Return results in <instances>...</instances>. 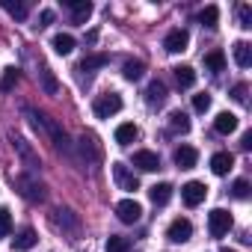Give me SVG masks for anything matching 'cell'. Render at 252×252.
Returning <instances> with one entry per match:
<instances>
[{"label":"cell","instance_id":"6da1fadb","mask_svg":"<svg viewBox=\"0 0 252 252\" xmlns=\"http://www.w3.org/2000/svg\"><path fill=\"white\" fill-rule=\"evenodd\" d=\"M15 190H18L27 202H45V199H48L45 184H42L39 178H33V175H18V178H15Z\"/></svg>","mask_w":252,"mask_h":252},{"label":"cell","instance_id":"7a4b0ae2","mask_svg":"<svg viewBox=\"0 0 252 252\" xmlns=\"http://www.w3.org/2000/svg\"><path fill=\"white\" fill-rule=\"evenodd\" d=\"M122 107H125V101H122V95H119V92H104V95H98V98H95L92 113H95L98 119H110V116H116Z\"/></svg>","mask_w":252,"mask_h":252},{"label":"cell","instance_id":"3957f363","mask_svg":"<svg viewBox=\"0 0 252 252\" xmlns=\"http://www.w3.org/2000/svg\"><path fill=\"white\" fill-rule=\"evenodd\" d=\"M231 214L228 211H222V208H214L211 214H208V231H211V237H225L228 234V228H231Z\"/></svg>","mask_w":252,"mask_h":252},{"label":"cell","instance_id":"277c9868","mask_svg":"<svg viewBox=\"0 0 252 252\" xmlns=\"http://www.w3.org/2000/svg\"><path fill=\"white\" fill-rule=\"evenodd\" d=\"M42 131H45V134H48V137L54 140V146H57L60 152H65V155L71 152V143H68V134H65V131L60 128V122H57V119H51V116H45V125H42Z\"/></svg>","mask_w":252,"mask_h":252},{"label":"cell","instance_id":"5b68a950","mask_svg":"<svg viewBox=\"0 0 252 252\" xmlns=\"http://www.w3.org/2000/svg\"><path fill=\"white\" fill-rule=\"evenodd\" d=\"M116 217H119L122 222L134 225V222H140V217H143V205H140L137 199H122V202L116 205Z\"/></svg>","mask_w":252,"mask_h":252},{"label":"cell","instance_id":"8992f818","mask_svg":"<svg viewBox=\"0 0 252 252\" xmlns=\"http://www.w3.org/2000/svg\"><path fill=\"white\" fill-rule=\"evenodd\" d=\"M166 237H169L172 243H187V240L193 237V222H190L187 217L172 220V222H169V228H166Z\"/></svg>","mask_w":252,"mask_h":252},{"label":"cell","instance_id":"52a82bcc","mask_svg":"<svg viewBox=\"0 0 252 252\" xmlns=\"http://www.w3.org/2000/svg\"><path fill=\"white\" fill-rule=\"evenodd\" d=\"M205 196H208V187H205L202 181H187V184L181 187V199H184V205H187V208L202 205V202H205Z\"/></svg>","mask_w":252,"mask_h":252},{"label":"cell","instance_id":"ba28073f","mask_svg":"<svg viewBox=\"0 0 252 252\" xmlns=\"http://www.w3.org/2000/svg\"><path fill=\"white\" fill-rule=\"evenodd\" d=\"M113 178H116V184H119V190H140V181H137V175L125 166V163H113Z\"/></svg>","mask_w":252,"mask_h":252},{"label":"cell","instance_id":"9c48e42d","mask_svg":"<svg viewBox=\"0 0 252 252\" xmlns=\"http://www.w3.org/2000/svg\"><path fill=\"white\" fill-rule=\"evenodd\" d=\"M187 45H190V33L181 30V27H178V30H169L166 39H163V48H166L169 54H184Z\"/></svg>","mask_w":252,"mask_h":252},{"label":"cell","instance_id":"30bf717a","mask_svg":"<svg viewBox=\"0 0 252 252\" xmlns=\"http://www.w3.org/2000/svg\"><path fill=\"white\" fill-rule=\"evenodd\" d=\"M12 146H15V152L21 155V160H24V166L30 169V172H39V166H42V160H39V155L30 149V143H24V140H12Z\"/></svg>","mask_w":252,"mask_h":252},{"label":"cell","instance_id":"8fae6325","mask_svg":"<svg viewBox=\"0 0 252 252\" xmlns=\"http://www.w3.org/2000/svg\"><path fill=\"white\" fill-rule=\"evenodd\" d=\"M134 166L143 172H155V169H160V158L149 149H140V152H134Z\"/></svg>","mask_w":252,"mask_h":252},{"label":"cell","instance_id":"7c38bea8","mask_svg":"<svg viewBox=\"0 0 252 252\" xmlns=\"http://www.w3.org/2000/svg\"><path fill=\"white\" fill-rule=\"evenodd\" d=\"M199 163V152L193 146H178L175 149V166L178 169H193Z\"/></svg>","mask_w":252,"mask_h":252},{"label":"cell","instance_id":"4fadbf2b","mask_svg":"<svg viewBox=\"0 0 252 252\" xmlns=\"http://www.w3.org/2000/svg\"><path fill=\"white\" fill-rule=\"evenodd\" d=\"M214 131L217 134H222V137H228V134H234L237 131V116L234 113H217V119H214Z\"/></svg>","mask_w":252,"mask_h":252},{"label":"cell","instance_id":"5bb4252c","mask_svg":"<svg viewBox=\"0 0 252 252\" xmlns=\"http://www.w3.org/2000/svg\"><path fill=\"white\" fill-rule=\"evenodd\" d=\"M65 6L71 9L74 24H86L89 15H92V3H89V0H65Z\"/></svg>","mask_w":252,"mask_h":252},{"label":"cell","instance_id":"9a60e30c","mask_svg":"<svg viewBox=\"0 0 252 252\" xmlns=\"http://www.w3.org/2000/svg\"><path fill=\"white\" fill-rule=\"evenodd\" d=\"M36 77H39V86H42L45 95H57V92H60V80L54 77V71H51L48 65H42V68L36 71Z\"/></svg>","mask_w":252,"mask_h":252},{"label":"cell","instance_id":"2e32d148","mask_svg":"<svg viewBox=\"0 0 252 252\" xmlns=\"http://www.w3.org/2000/svg\"><path fill=\"white\" fill-rule=\"evenodd\" d=\"M137 137H140V128H137L134 122H122L119 128H116V143L119 146H131Z\"/></svg>","mask_w":252,"mask_h":252},{"label":"cell","instance_id":"e0dca14e","mask_svg":"<svg viewBox=\"0 0 252 252\" xmlns=\"http://www.w3.org/2000/svg\"><path fill=\"white\" fill-rule=\"evenodd\" d=\"M231 166H234V158H231L228 152H217V155H211V172H214V175H228Z\"/></svg>","mask_w":252,"mask_h":252},{"label":"cell","instance_id":"ac0fdd59","mask_svg":"<svg viewBox=\"0 0 252 252\" xmlns=\"http://www.w3.org/2000/svg\"><path fill=\"white\" fill-rule=\"evenodd\" d=\"M74 45H77V42H74V36H71V33H57V36L51 39V48H54L60 57H68V54L74 51Z\"/></svg>","mask_w":252,"mask_h":252},{"label":"cell","instance_id":"d6986e66","mask_svg":"<svg viewBox=\"0 0 252 252\" xmlns=\"http://www.w3.org/2000/svg\"><path fill=\"white\" fill-rule=\"evenodd\" d=\"M122 74H125V80H140L143 74H146V63L143 60H125V65H122Z\"/></svg>","mask_w":252,"mask_h":252},{"label":"cell","instance_id":"ffe728a7","mask_svg":"<svg viewBox=\"0 0 252 252\" xmlns=\"http://www.w3.org/2000/svg\"><path fill=\"white\" fill-rule=\"evenodd\" d=\"M107 63H110V57H107V54H86V57L80 60V71H86V74H89V71L104 68Z\"/></svg>","mask_w":252,"mask_h":252},{"label":"cell","instance_id":"44dd1931","mask_svg":"<svg viewBox=\"0 0 252 252\" xmlns=\"http://www.w3.org/2000/svg\"><path fill=\"white\" fill-rule=\"evenodd\" d=\"M3 9L15 21H27V15H30V3H21V0H3Z\"/></svg>","mask_w":252,"mask_h":252},{"label":"cell","instance_id":"7402d4cb","mask_svg":"<svg viewBox=\"0 0 252 252\" xmlns=\"http://www.w3.org/2000/svg\"><path fill=\"white\" fill-rule=\"evenodd\" d=\"M146 101L149 104H163L166 101V83L163 80H152L149 89H146Z\"/></svg>","mask_w":252,"mask_h":252},{"label":"cell","instance_id":"603a6c76","mask_svg":"<svg viewBox=\"0 0 252 252\" xmlns=\"http://www.w3.org/2000/svg\"><path fill=\"white\" fill-rule=\"evenodd\" d=\"M149 199L155 202V205H166L169 199H172V184H155V187H149Z\"/></svg>","mask_w":252,"mask_h":252},{"label":"cell","instance_id":"cb8c5ba5","mask_svg":"<svg viewBox=\"0 0 252 252\" xmlns=\"http://www.w3.org/2000/svg\"><path fill=\"white\" fill-rule=\"evenodd\" d=\"M36 240H39V237H36V231H33V228H24V231L12 240V249H15V252H27V249H33V246H36Z\"/></svg>","mask_w":252,"mask_h":252},{"label":"cell","instance_id":"d4e9b609","mask_svg":"<svg viewBox=\"0 0 252 252\" xmlns=\"http://www.w3.org/2000/svg\"><path fill=\"white\" fill-rule=\"evenodd\" d=\"M169 131H172V134H187V131H190V119H187V113H181V110L169 113Z\"/></svg>","mask_w":252,"mask_h":252},{"label":"cell","instance_id":"484cf974","mask_svg":"<svg viewBox=\"0 0 252 252\" xmlns=\"http://www.w3.org/2000/svg\"><path fill=\"white\" fill-rule=\"evenodd\" d=\"M172 71H175V80H178L181 89H190V86L196 83V68H193V65H178V68H172Z\"/></svg>","mask_w":252,"mask_h":252},{"label":"cell","instance_id":"4316f807","mask_svg":"<svg viewBox=\"0 0 252 252\" xmlns=\"http://www.w3.org/2000/svg\"><path fill=\"white\" fill-rule=\"evenodd\" d=\"M80 155H83L86 166L98 163V149H95V137H80Z\"/></svg>","mask_w":252,"mask_h":252},{"label":"cell","instance_id":"83f0119b","mask_svg":"<svg viewBox=\"0 0 252 252\" xmlns=\"http://www.w3.org/2000/svg\"><path fill=\"white\" fill-rule=\"evenodd\" d=\"M234 63L240 68H249L252 65V48H249V42H237L234 45Z\"/></svg>","mask_w":252,"mask_h":252},{"label":"cell","instance_id":"f1b7e54d","mask_svg":"<svg viewBox=\"0 0 252 252\" xmlns=\"http://www.w3.org/2000/svg\"><path fill=\"white\" fill-rule=\"evenodd\" d=\"M205 68L214 71V74L217 71H225V54L222 51H208L205 54Z\"/></svg>","mask_w":252,"mask_h":252},{"label":"cell","instance_id":"f546056e","mask_svg":"<svg viewBox=\"0 0 252 252\" xmlns=\"http://www.w3.org/2000/svg\"><path fill=\"white\" fill-rule=\"evenodd\" d=\"M199 21H202L208 30H214V27H217V21H220V9H217V6H205V9L199 12Z\"/></svg>","mask_w":252,"mask_h":252},{"label":"cell","instance_id":"4dcf8cb0","mask_svg":"<svg viewBox=\"0 0 252 252\" xmlns=\"http://www.w3.org/2000/svg\"><path fill=\"white\" fill-rule=\"evenodd\" d=\"M54 222H57V225H63V228H77V217H74L71 211H63V208L54 214Z\"/></svg>","mask_w":252,"mask_h":252},{"label":"cell","instance_id":"1f68e13d","mask_svg":"<svg viewBox=\"0 0 252 252\" xmlns=\"http://www.w3.org/2000/svg\"><path fill=\"white\" fill-rule=\"evenodd\" d=\"M107 252H128L131 249V240L128 237H119V234H113L110 240H107V246H104Z\"/></svg>","mask_w":252,"mask_h":252},{"label":"cell","instance_id":"d6a6232c","mask_svg":"<svg viewBox=\"0 0 252 252\" xmlns=\"http://www.w3.org/2000/svg\"><path fill=\"white\" fill-rule=\"evenodd\" d=\"M18 83V68H6L0 77V92H12V86Z\"/></svg>","mask_w":252,"mask_h":252},{"label":"cell","instance_id":"836d02e7","mask_svg":"<svg viewBox=\"0 0 252 252\" xmlns=\"http://www.w3.org/2000/svg\"><path fill=\"white\" fill-rule=\"evenodd\" d=\"M9 231H12V214L9 208H0V237H9Z\"/></svg>","mask_w":252,"mask_h":252},{"label":"cell","instance_id":"e575fe53","mask_svg":"<svg viewBox=\"0 0 252 252\" xmlns=\"http://www.w3.org/2000/svg\"><path fill=\"white\" fill-rule=\"evenodd\" d=\"M193 110H196V113H208V110H211V95H208V92L193 95Z\"/></svg>","mask_w":252,"mask_h":252},{"label":"cell","instance_id":"d590c367","mask_svg":"<svg viewBox=\"0 0 252 252\" xmlns=\"http://www.w3.org/2000/svg\"><path fill=\"white\" fill-rule=\"evenodd\" d=\"M231 196H234V199H246V196H249V181H246V178H237V181L231 184Z\"/></svg>","mask_w":252,"mask_h":252},{"label":"cell","instance_id":"8d00e7d4","mask_svg":"<svg viewBox=\"0 0 252 252\" xmlns=\"http://www.w3.org/2000/svg\"><path fill=\"white\" fill-rule=\"evenodd\" d=\"M237 18H240V27H243V30H249V27H252V6H246V3H243V6L237 9Z\"/></svg>","mask_w":252,"mask_h":252},{"label":"cell","instance_id":"74e56055","mask_svg":"<svg viewBox=\"0 0 252 252\" xmlns=\"http://www.w3.org/2000/svg\"><path fill=\"white\" fill-rule=\"evenodd\" d=\"M246 92H249L246 83H234V86H231V98H234L237 104H246Z\"/></svg>","mask_w":252,"mask_h":252},{"label":"cell","instance_id":"f35d334b","mask_svg":"<svg viewBox=\"0 0 252 252\" xmlns=\"http://www.w3.org/2000/svg\"><path fill=\"white\" fill-rule=\"evenodd\" d=\"M48 24H54V9H42L39 12V24L36 27H48Z\"/></svg>","mask_w":252,"mask_h":252},{"label":"cell","instance_id":"ab89813d","mask_svg":"<svg viewBox=\"0 0 252 252\" xmlns=\"http://www.w3.org/2000/svg\"><path fill=\"white\" fill-rule=\"evenodd\" d=\"M240 146H243V149H246V152H249V149H252V131H246V134H243V143H240Z\"/></svg>","mask_w":252,"mask_h":252},{"label":"cell","instance_id":"60d3db41","mask_svg":"<svg viewBox=\"0 0 252 252\" xmlns=\"http://www.w3.org/2000/svg\"><path fill=\"white\" fill-rule=\"evenodd\" d=\"M222 252H234V249H228V246H225V249H222Z\"/></svg>","mask_w":252,"mask_h":252}]
</instances>
